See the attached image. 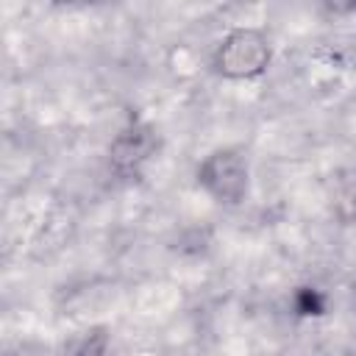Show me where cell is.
<instances>
[{"label":"cell","instance_id":"cell-1","mask_svg":"<svg viewBox=\"0 0 356 356\" xmlns=\"http://www.w3.org/2000/svg\"><path fill=\"white\" fill-rule=\"evenodd\" d=\"M270 61H273L270 36L253 25L231 28L211 53L214 72L228 81H253L267 72Z\"/></svg>","mask_w":356,"mask_h":356},{"label":"cell","instance_id":"cell-3","mask_svg":"<svg viewBox=\"0 0 356 356\" xmlns=\"http://www.w3.org/2000/svg\"><path fill=\"white\" fill-rule=\"evenodd\" d=\"M153 150H156V134H153V128L150 125H142V122H131L111 142L108 161L120 172H131V170H139L153 156Z\"/></svg>","mask_w":356,"mask_h":356},{"label":"cell","instance_id":"cell-2","mask_svg":"<svg viewBox=\"0 0 356 356\" xmlns=\"http://www.w3.org/2000/svg\"><path fill=\"white\" fill-rule=\"evenodd\" d=\"M197 186L220 206H239L250 195V159L236 145L214 147L197 164Z\"/></svg>","mask_w":356,"mask_h":356}]
</instances>
